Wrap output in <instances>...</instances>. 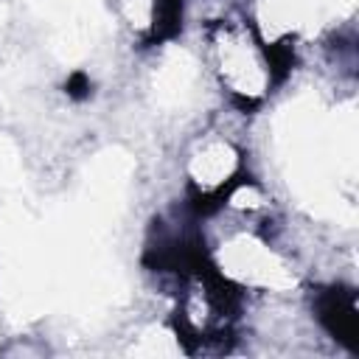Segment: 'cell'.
Listing matches in <instances>:
<instances>
[{
  "instance_id": "6da1fadb",
  "label": "cell",
  "mask_w": 359,
  "mask_h": 359,
  "mask_svg": "<svg viewBox=\"0 0 359 359\" xmlns=\"http://www.w3.org/2000/svg\"><path fill=\"white\" fill-rule=\"evenodd\" d=\"M205 65L219 90L241 109L264 104L280 79V59L241 17H219L202 28Z\"/></svg>"
},
{
  "instance_id": "7a4b0ae2",
  "label": "cell",
  "mask_w": 359,
  "mask_h": 359,
  "mask_svg": "<svg viewBox=\"0 0 359 359\" xmlns=\"http://www.w3.org/2000/svg\"><path fill=\"white\" fill-rule=\"evenodd\" d=\"M238 320V289L216 269L188 266L177 292L174 323L191 351L222 345Z\"/></svg>"
},
{
  "instance_id": "3957f363",
  "label": "cell",
  "mask_w": 359,
  "mask_h": 359,
  "mask_svg": "<svg viewBox=\"0 0 359 359\" xmlns=\"http://www.w3.org/2000/svg\"><path fill=\"white\" fill-rule=\"evenodd\" d=\"M244 151L222 132H202L185 151V182L194 205L199 210H213L222 205L227 191L241 180Z\"/></svg>"
},
{
  "instance_id": "277c9868",
  "label": "cell",
  "mask_w": 359,
  "mask_h": 359,
  "mask_svg": "<svg viewBox=\"0 0 359 359\" xmlns=\"http://www.w3.org/2000/svg\"><path fill=\"white\" fill-rule=\"evenodd\" d=\"M216 272L233 286H252L261 292H286L294 289L297 275L292 264L272 244L255 233H238L219 247Z\"/></svg>"
},
{
  "instance_id": "5b68a950",
  "label": "cell",
  "mask_w": 359,
  "mask_h": 359,
  "mask_svg": "<svg viewBox=\"0 0 359 359\" xmlns=\"http://www.w3.org/2000/svg\"><path fill=\"white\" fill-rule=\"evenodd\" d=\"M129 31L151 45L171 36L182 20V0H115Z\"/></svg>"
}]
</instances>
